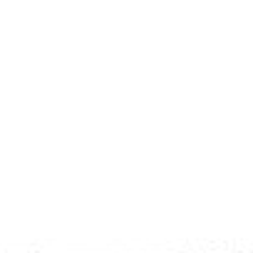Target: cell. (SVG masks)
Listing matches in <instances>:
<instances>
[]
</instances>
